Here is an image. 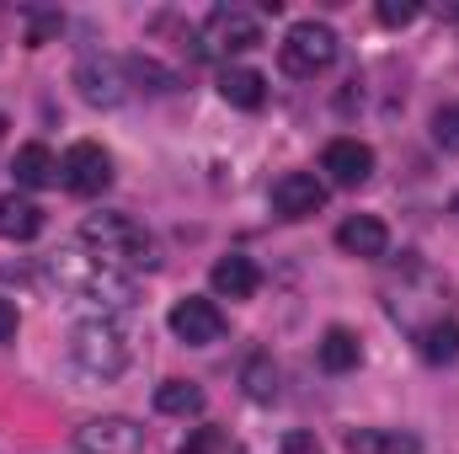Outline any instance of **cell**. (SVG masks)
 Segmentation results:
<instances>
[{"instance_id": "19", "label": "cell", "mask_w": 459, "mask_h": 454, "mask_svg": "<svg viewBox=\"0 0 459 454\" xmlns=\"http://www.w3.org/2000/svg\"><path fill=\"white\" fill-rule=\"evenodd\" d=\"M358 358H363V347H358V337H352L347 327H332V332L321 337V369L347 374V369H358Z\"/></svg>"}, {"instance_id": "14", "label": "cell", "mask_w": 459, "mask_h": 454, "mask_svg": "<svg viewBox=\"0 0 459 454\" xmlns=\"http://www.w3.org/2000/svg\"><path fill=\"white\" fill-rule=\"evenodd\" d=\"M11 177H16V188H54L59 182V161H54L48 144H22L16 161H11Z\"/></svg>"}, {"instance_id": "17", "label": "cell", "mask_w": 459, "mask_h": 454, "mask_svg": "<svg viewBox=\"0 0 459 454\" xmlns=\"http://www.w3.org/2000/svg\"><path fill=\"white\" fill-rule=\"evenodd\" d=\"M38 230H43V209L32 198H22V193H5L0 198V235L5 240H32Z\"/></svg>"}, {"instance_id": "18", "label": "cell", "mask_w": 459, "mask_h": 454, "mask_svg": "<svg viewBox=\"0 0 459 454\" xmlns=\"http://www.w3.org/2000/svg\"><path fill=\"white\" fill-rule=\"evenodd\" d=\"M155 412H166V417H198L204 412V390L187 385V380H166V385H155Z\"/></svg>"}, {"instance_id": "2", "label": "cell", "mask_w": 459, "mask_h": 454, "mask_svg": "<svg viewBox=\"0 0 459 454\" xmlns=\"http://www.w3.org/2000/svg\"><path fill=\"white\" fill-rule=\"evenodd\" d=\"M81 246H91V257L108 267H155V240L128 214H86Z\"/></svg>"}, {"instance_id": "6", "label": "cell", "mask_w": 459, "mask_h": 454, "mask_svg": "<svg viewBox=\"0 0 459 454\" xmlns=\"http://www.w3.org/2000/svg\"><path fill=\"white\" fill-rule=\"evenodd\" d=\"M262 43V22L240 5H220L204 22V54H246Z\"/></svg>"}, {"instance_id": "5", "label": "cell", "mask_w": 459, "mask_h": 454, "mask_svg": "<svg viewBox=\"0 0 459 454\" xmlns=\"http://www.w3.org/2000/svg\"><path fill=\"white\" fill-rule=\"evenodd\" d=\"M59 182H65L70 193H81V198H97V193H108V182H113V155H108L102 144L81 139V144L65 150V161H59Z\"/></svg>"}, {"instance_id": "8", "label": "cell", "mask_w": 459, "mask_h": 454, "mask_svg": "<svg viewBox=\"0 0 459 454\" xmlns=\"http://www.w3.org/2000/svg\"><path fill=\"white\" fill-rule=\"evenodd\" d=\"M273 209L283 220H310V214L326 209V182L316 171H289V177L273 182Z\"/></svg>"}, {"instance_id": "1", "label": "cell", "mask_w": 459, "mask_h": 454, "mask_svg": "<svg viewBox=\"0 0 459 454\" xmlns=\"http://www.w3.org/2000/svg\"><path fill=\"white\" fill-rule=\"evenodd\" d=\"M43 273L75 305H91V310H128L134 305V278L97 262V257H86V251H54Z\"/></svg>"}, {"instance_id": "22", "label": "cell", "mask_w": 459, "mask_h": 454, "mask_svg": "<svg viewBox=\"0 0 459 454\" xmlns=\"http://www.w3.org/2000/svg\"><path fill=\"white\" fill-rule=\"evenodd\" d=\"M433 139H438V150L459 155V102L455 108H438V118H433Z\"/></svg>"}, {"instance_id": "9", "label": "cell", "mask_w": 459, "mask_h": 454, "mask_svg": "<svg viewBox=\"0 0 459 454\" xmlns=\"http://www.w3.org/2000/svg\"><path fill=\"white\" fill-rule=\"evenodd\" d=\"M171 332L187 347H209V342L225 337V316H220L214 300H177L171 305Z\"/></svg>"}, {"instance_id": "15", "label": "cell", "mask_w": 459, "mask_h": 454, "mask_svg": "<svg viewBox=\"0 0 459 454\" xmlns=\"http://www.w3.org/2000/svg\"><path fill=\"white\" fill-rule=\"evenodd\" d=\"M347 454H422V444L417 433H401V428H352Z\"/></svg>"}, {"instance_id": "24", "label": "cell", "mask_w": 459, "mask_h": 454, "mask_svg": "<svg viewBox=\"0 0 459 454\" xmlns=\"http://www.w3.org/2000/svg\"><path fill=\"white\" fill-rule=\"evenodd\" d=\"M214 450H225V433H214V428H204L182 444V454H214Z\"/></svg>"}, {"instance_id": "7", "label": "cell", "mask_w": 459, "mask_h": 454, "mask_svg": "<svg viewBox=\"0 0 459 454\" xmlns=\"http://www.w3.org/2000/svg\"><path fill=\"white\" fill-rule=\"evenodd\" d=\"M75 450L81 454H144V428L134 417H91L86 428H75Z\"/></svg>"}, {"instance_id": "21", "label": "cell", "mask_w": 459, "mask_h": 454, "mask_svg": "<svg viewBox=\"0 0 459 454\" xmlns=\"http://www.w3.org/2000/svg\"><path fill=\"white\" fill-rule=\"evenodd\" d=\"M240 385H246V396H251V401H273V396H278V369H273V358H262V353H256V358L246 363Z\"/></svg>"}, {"instance_id": "13", "label": "cell", "mask_w": 459, "mask_h": 454, "mask_svg": "<svg viewBox=\"0 0 459 454\" xmlns=\"http://www.w3.org/2000/svg\"><path fill=\"white\" fill-rule=\"evenodd\" d=\"M209 284H214V294H225V300H251L256 284H262V267H256L251 257H220L214 273H209Z\"/></svg>"}, {"instance_id": "11", "label": "cell", "mask_w": 459, "mask_h": 454, "mask_svg": "<svg viewBox=\"0 0 459 454\" xmlns=\"http://www.w3.org/2000/svg\"><path fill=\"white\" fill-rule=\"evenodd\" d=\"M321 171L337 182V188H363L374 177V150L363 139H332L326 155H321Z\"/></svg>"}, {"instance_id": "3", "label": "cell", "mask_w": 459, "mask_h": 454, "mask_svg": "<svg viewBox=\"0 0 459 454\" xmlns=\"http://www.w3.org/2000/svg\"><path fill=\"white\" fill-rule=\"evenodd\" d=\"M332 59H337V32L326 22H294L289 38L278 43V65L294 81H316L321 70H332Z\"/></svg>"}, {"instance_id": "26", "label": "cell", "mask_w": 459, "mask_h": 454, "mask_svg": "<svg viewBox=\"0 0 459 454\" xmlns=\"http://www.w3.org/2000/svg\"><path fill=\"white\" fill-rule=\"evenodd\" d=\"M16 337V305L11 300H0V342Z\"/></svg>"}, {"instance_id": "12", "label": "cell", "mask_w": 459, "mask_h": 454, "mask_svg": "<svg viewBox=\"0 0 459 454\" xmlns=\"http://www.w3.org/2000/svg\"><path fill=\"white\" fill-rule=\"evenodd\" d=\"M337 246H342L347 257L374 262V257H385L390 230H385V220H374V214H347L342 225H337Z\"/></svg>"}, {"instance_id": "10", "label": "cell", "mask_w": 459, "mask_h": 454, "mask_svg": "<svg viewBox=\"0 0 459 454\" xmlns=\"http://www.w3.org/2000/svg\"><path fill=\"white\" fill-rule=\"evenodd\" d=\"M75 86H81V97H86L91 108H117V102L128 97V70H123L117 59H81Z\"/></svg>"}, {"instance_id": "28", "label": "cell", "mask_w": 459, "mask_h": 454, "mask_svg": "<svg viewBox=\"0 0 459 454\" xmlns=\"http://www.w3.org/2000/svg\"><path fill=\"white\" fill-rule=\"evenodd\" d=\"M455 214H459V198H455Z\"/></svg>"}, {"instance_id": "20", "label": "cell", "mask_w": 459, "mask_h": 454, "mask_svg": "<svg viewBox=\"0 0 459 454\" xmlns=\"http://www.w3.org/2000/svg\"><path fill=\"white\" fill-rule=\"evenodd\" d=\"M417 347H422L428 363H455L459 358V321H433V327H422Z\"/></svg>"}, {"instance_id": "25", "label": "cell", "mask_w": 459, "mask_h": 454, "mask_svg": "<svg viewBox=\"0 0 459 454\" xmlns=\"http://www.w3.org/2000/svg\"><path fill=\"white\" fill-rule=\"evenodd\" d=\"M283 454H321V444H316L310 433H289V439H283Z\"/></svg>"}, {"instance_id": "4", "label": "cell", "mask_w": 459, "mask_h": 454, "mask_svg": "<svg viewBox=\"0 0 459 454\" xmlns=\"http://www.w3.org/2000/svg\"><path fill=\"white\" fill-rule=\"evenodd\" d=\"M70 358H75L86 374H97V380H117V374L128 369V342H123V332H117L108 316H97V321L75 327Z\"/></svg>"}, {"instance_id": "27", "label": "cell", "mask_w": 459, "mask_h": 454, "mask_svg": "<svg viewBox=\"0 0 459 454\" xmlns=\"http://www.w3.org/2000/svg\"><path fill=\"white\" fill-rule=\"evenodd\" d=\"M0 134H5V118H0Z\"/></svg>"}, {"instance_id": "23", "label": "cell", "mask_w": 459, "mask_h": 454, "mask_svg": "<svg viewBox=\"0 0 459 454\" xmlns=\"http://www.w3.org/2000/svg\"><path fill=\"white\" fill-rule=\"evenodd\" d=\"M417 16H422L417 0H385V5H379V22H385V27H406V22H417Z\"/></svg>"}, {"instance_id": "16", "label": "cell", "mask_w": 459, "mask_h": 454, "mask_svg": "<svg viewBox=\"0 0 459 454\" xmlns=\"http://www.w3.org/2000/svg\"><path fill=\"white\" fill-rule=\"evenodd\" d=\"M220 97H225L230 108H240V113H256L267 102V81L256 70H246V65H230L225 75H220Z\"/></svg>"}]
</instances>
